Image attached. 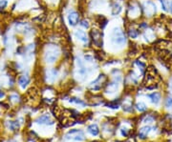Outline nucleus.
<instances>
[{
  "label": "nucleus",
  "mask_w": 172,
  "mask_h": 142,
  "mask_svg": "<svg viewBox=\"0 0 172 142\" xmlns=\"http://www.w3.org/2000/svg\"><path fill=\"white\" fill-rule=\"evenodd\" d=\"M75 36H76V38H78L79 41L83 42V43H87V42H88V36H87L86 33L83 32V31H81V30L76 31Z\"/></svg>",
  "instance_id": "obj_7"
},
{
  "label": "nucleus",
  "mask_w": 172,
  "mask_h": 142,
  "mask_svg": "<svg viewBox=\"0 0 172 142\" xmlns=\"http://www.w3.org/2000/svg\"><path fill=\"white\" fill-rule=\"evenodd\" d=\"M30 83V78L28 77V75H20L18 78V84L22 89H25V88L29 85Z\"/></svg>",
  "instance_id": "obj_9"
},
{
  "label": "nucleus",
  "mask_w": 172,
  "mask_h": 142,
  "mask_svg": "<svg viewBox=\"0 0 172 142\" xmlns=\"http://www.w3.org/2000/svg\"><path fill=\"white\" fill-rule=\"evenodd\" d=\"M56 74H57L56 70L53 69V70H51V71L48 72V75L50 76H49V77H47V79L49 80L50 82H54V81H55V79L56 78Z\"/></svg>",
  "instance_id": "obj_14"
},
{
  "label": "nucleus",
  "mask_w": 172,
  "mask_h": 142,
  "mask_svg": "<svg viewBox=\"0 0 172 142\" xmlns=\"http://www.w3.org/2000/svg\"><path fill=\"white\" fill-rule=\"evenodd\" d=\"M10 98H11V101H14V102H17L18 101V95L16 94H11V97H10Z\"/></svg>",
  "instance_id": "obj_25"
},
{
  "label": "nucleus",
  "mask_w": 172,
  "mask_h": 142,
  "mask_svg": "<svg viewBox=\"0 0 172 142\" xmlns=\"http://www.w3.org/2000/svg\"><path fill=\"white\" fill-rule=\"evenodd\" d=\"M59 55V50L56 46L49 47L44 53V59L48 63H54Z\"/></svg>",
  "instance_id": "obj_2"
},
{
  "label": "nucleus",
  "mask_w": 172,
  "mask_h": 142,
  "mask_svg": "<svg viewBox=\"0 0 172 142\" xmlns=\"http://www.w3.org/2000/svg\"><path fill=\"white\" fill-rule=\"evenodd\" d=\"M121 11V6L120 5V4H118V3H115L114 4V6L112 8V13L114 15H116V14H118Z\"/></svg>",
  "instance_id": "obj_16"
},
{
  "label": "nucleus",
  "mask_w": 172,
  "mask_h": 142,
  "mask_svg": "<svg viewBox=\"0 0 172 142\" xmlns=\"http://www.w3.org/2000/svg\"><path fill=\"white\" fill-rule=\"evenodd\" d=\"M150 127L149 126H145V127H143L140 129V132H139V136L141 137V139H144L145 137L147 136L148 133L150 132Z\"/></svg>",
  "instance_id": "obj_11"
},
{
  "label": "nucleus",
  "mask_w": 172,
  "mask_h": 142,
  "mask_svg": "<svg viewBox=\"0 0 172 142\" xmlns=\"http://www.w3.org/2000/svg\"><path fill=\"white\" fill-rule=\"evenodd\" d=\"M8 5V1L7 0H0V10L5 9Z\"/></svg>",
  "instance_id": "obj_20"
},
{
  "label": "nucleus",
  "mask_w": 172,
  "mask_h": 142,
  "mask_svg": "<svg viewBox=\"0 0 172 142\" xmlns=\"http://www.w3.org/2000/svg\"><path fill=\"white\" fill-rule=\"evenodd\" d=\"M66 139H73L76 141H81L84 140V133L80 130H71L70 132H68V133L65 136Z\"/></svg>",
  "instance_id": "obj_3"
},
{
  "label": "nucleus",
  "mask_w": 172,
  "mask_h": 142,
  "mask_svg": "<svg viewBox=\"0 0 172 142\" xmlns=\"http://www.w3.org/2000/svg\"><path fill=\"white\" fill-rule=\"evenodd\" d=\"M143 9V11H144V14L146 15V16H149V17L153 16V15H154L156 13V11H157V7L155 5V3L152 2V1L145 2Z\"/></svg>",
  "instance_id": "obj_4"
},
{
  "label": "nucleus",
  "mask_w": 172,
  "mask_h": 142,
  "mask_svg": "<svg viewBox=\"0 0 172 142\" xmlns=\"http://www.w3.org/2000/svg\"><path fill=\"white\" fill-rule=\"evenodd\" d=\"M111 41L113 42V44L122 46L125 44L126 42V36L125 33L122 32L120 28H115L112 32V36H111Z\"/></svg>",
  "instance_id": "obj_1"
},
{
  "label": "nucleus",
  "mask_w": 172,
  "mask_h": 142,
  "mask_svg": "<svg viewBox=\"0 0 172 142\" xmlns=\"http://www.w3.org/2000/svg\"><path fill=\"white\" fill-rule=\"evenodd\" d=\"M147 97L150 98V100L152 103H154V104H158L161 100V94L158 93V92H154V93H152L150 94H148Z\"/></svg>",
  "instance_id": "obj_10"
},
{
  "label": "nucleus",
  "mask_w": 172,
  "mask_h": 142,
  "mask_svg": "<svg viewBox=\"0 0 172 142\" xmlns=\"http://www.w3.org/2000/svg\"><path fill=\"white\" fill-rule=\"evenodd\" d=\"M10 127L13 131H16V130L19 128V123L17 121H11L10 123Z\"/></svg>",
  "instance_id": "obj_18"
},
{
  "label": "nucleus",
  "mask_w": 172,
  "mask_h": 142,
  "mask_svg": "<svg viewBox=\"0 0 172 142\" xmlns=\"http://www.w3.org/2000/svg\"><path fill=\"white\" fill-rule=\"evenodd\" d=\"M88 132H89L91 135H93V136H98V133H99L98 125H96V124L90 125L89 127H88Z\"/></svg>",
  "instance_id": "obj_12"
},
{
  "label": "nucleus",
  "mask_w": 172,
  "mask_h": 142,
  "mask_svg": "<svg viewBox=\"0 0 172 142\" xmlns=\"http://www.w3.org/2000/svg\"><path fill=\"white\" fill-rule=\"evenodd\" d=\"M80 25H81L83 28H89V22H88V20H81V22H80Z\"/></svg>",
  "instance_id": "obj_24"
},
{
  "label": "nucleus",
  "mask_w": 172,
  "mask_h": 142,
  "mask_svg": "<svg viewBox=\"0 0 172 142\" xmlns=\"http://www.w3.org/2000/svg\"><path fill=\"white\" fill-rule=\"evenodd\" d=\"M121 135L123 136H126L128 135V130L126 129V128H122L121 130Z\"/></svg>",
  "instance_id": "obj_26"
},
{
  "label": "nucleus",
  "mask_w": 172,
  "mask_h": 142,
  "mask_svg": "<svg viewBox=\"0 0 172 142\" xmlns=\"http://www.w3.org/2000/svg\"><path fill=\"white\" fill-rule=\"evenodd\" d=\"M118 81H121V80H118L117 81V78L114 80L113 82H111L110 84L107 85V88H106V93H115V92L117 91L118 89Z\"/></svg>",
  "instance_id": "obj_8"
},
{
  "label": "nucleus",
  "mask_w": 172,
  "mask_h": 142,
  "mask_svg": "<svg viewBox=\"0 0 172 142\" xmlns=\"http://www.w3.org/2000/svg\"><path fill=\"white\" fill-rule=\"evenodd\" d=\"M70 102H71V103H76V104L82 105V106L85 105V103H84L82 100H80V99H79V98H71V99H70Z\"/></svg>",
  "instance_id": "obj_19"
},
{
  "label": "nucleus",
  "mask_w": 172,
  "mask_h": 142,
  "mask_svg": "<svg viewBox=\"0 0 172 142\" xmlns=\"http://www.w3.org/2000/svg\"><path fill=\"white\" fill-rule=\"evenodd\" d=\"M79 14L78 11H72L68 14V22L70 26H76L79 23Z\"/></svg>",
  "instance_id": "obj_6"
},
{
  "label": "nucleus",
  "mask_w": 172,
  "mask_h": 142,
  "mask_svg": "<svg viewBox=\"0 0 172 142\" xmlns=\"http://www.w3.org/2000/svg\"><path fill=\"white\" fill-rule=\"evenodd\" d=\"M91 36H92V40H93V43L98 46V47H101L102 46V34L99 32L98 30H93L91 33Z\"/></svg>",
  "instance_id": "obj_5"
},
{
  "label": "nucleus",
  "mask_w": 172,
  "mask_h": 142,
  "mask_svg": "<svg viewBox=\"0 0 172 142\" xmlns=\"http://www.w3.org/2000/svg\"><path fill=\"white\" fill-rule=\"evenodd\" d=\"M136 108H137L138 111H140V112H144V111L147 110V107H146V105H145L143 102L137 103V104H136Z\"/></svg>",
  "instance_id": "obj_17"
},
{
  "label": "nucleus",
  "mask_w": 172,
  "mask_h": 142,
  "mask_svg": "<svg viewBox=\"0 0 172 142\" xmlns=\"http://www.w3.org/2000/svg\"><path fill=\"white\" fill-rule=\"evenodd\" d=\"M166 108H172V97H168L166 100Z\"/></svg>",
  "instance_id": "obj_21"
},
{
  "label": "nucleus",
  "mask_w": 172,
  "mask_h": 142,
  "mask_svg": "<svg viewBox=\"0 0 172 142\" xmlns=\"http://www.w3.org/2000/svg\"><path fill=\"white\" fill-rule=\"evenodd\" d=\"M50 120V116L48 114H43V116H39L36 119V122L39 124H48V121Z\"/></svg>",
  "instance_id": "obj_13"
},
{
  "label": "nucleus",
  "mask_w": 172,
  "mask_h": 142,
  "mask_svg": "<svg viewBox=\"0 0 172 142\" xmlns=\"http://www.w3.org/2000/svg\"><path fill=\"white\" fill-rule=\"evenodd\" d=\"M107 106H109L110 108H113V109H118V104L117 103V101L111 102V103H109V104H107Z\"/></svg>",
  "instance_id": "obj_23"
},
{
  "label": "nucleus",
  "mask_w": 172,
  "mask_h": 142,
  "mask_svg": "<svg viewBox=\"0 0 172 142\" xmlns=\"http://www.w3.org/2000/svg\"><path fill=\"white\" fill-rule=\"evenodd\" d=\"M169 13L172 14V0H171V2L169 3Z\"/></svg>",
  "instance_id": "obj_27"
},
{
  "label": "nucleus",
  "mask_w": 172,
  "mask_h": 142,
  "mask_svg": "<svg viewBox=\"0 0 172 142\" xmlns=\"http://www.w3.org/2000/svg\"><path fill=\"white\" fill-rule=\"evenodd\" d=\"M160 2H161V5H162V9L164 11H167V5H166V0H160Z\"/></svg>",
  "instance_id": "obj_22"
},
{
  "label": "nucleus",
  "mask_w": 172,
  "mask_h": 142,
  "mask_svg": "<svg viewBox=\"0 0 172 142\" xmlns=\"http://www.w3.org/2000/svg\"><path fill=\"white\" fill-rule=\"evenodd\" d=\"M139 31L136 30V29H130L128 31V36L130 38H133V39H135V38H137L138 36H139Z\"/></svg>",
  "instance_id": "obj_15"
}]
</instances>
